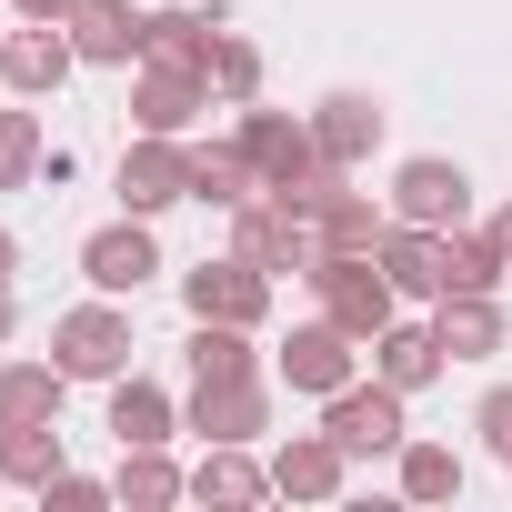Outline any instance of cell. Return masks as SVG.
I'll return each mask as SVG.
<instances>
[{"label":"cell","instance_id":"obj_5","mask_svg":"<svg viewBox=\"0 0 512 512\" xmlns=\"http://www.w3.org/2000/svg\"><path fill=\"white\" fill-rule=\"evenodd\" d=\"M322 432H332L342 452H402V442H412V422H402V392H392V382H342V392H332V412H322Z\"/></svg>","mask_w":512,"mask_h":512},{"label":"cell","instance_id":"obj_37","mask_svg":"<svg viewBox=\"0 0 512 512\" xmlns=\"http://www.w3.org/2000/svg\"><path fill=\"white\" fill-rule=\"evenodd\" d=\"M492 241H502V262H512V211H492Z\"/></svg>","mask_w":512,"mask_h":512},{"label":"cell","instance_id":"obj_9","mask_svg":"<svg viewBox=\"0 0 512 512\" xmlns=\"http://www.w3.org/2000/svg\"><path fill=\"white\" fill-rule=\"evenodd\" d=\"M462 211H472V181H462V161H402V181H392V221L452 231Z\"/></svg>","mask_w":512,"mask_h":512},{"label":"cell","instance_id":"obj_20","mask_svg":"<svg viewBox=\"0 0 512 512\" xmlns=\"http://www.w3.org/2000/svg\"><path fill=\"white\" fill-rule=\"evenodd\" d=\"M201 91H211L201 71H171V61H151V71L131 81V121H141V131H181V121L201 111Z\"/></svg>","mask_w":512,"mask_h":512},{"label":"cell","instance_id":"obj_31","mask_svg":"<svg viewBox=\"0 0 512 512\" xmlns=\"http://www.w3.org/2000/svg\"><path fill=\"white\" fill-rule=\"evenodd\" d=\"M41 171V121L31 111H0V191H21Z\"/></svg>","mask_w":512,"mask_h":512},{"label":"cell","instance_id":"obj_16","mask_svg":"<svg viewBox=\"0 0 512 512\" xmlns=\"http://www.w3.org/2000/svg\"><path fill=\"white\" fill-rule=\"evenodd\" d=\"M372 262L392 272V292H412V302H442V231H422V221H392Z\"/></svg>","mask_w":512,"mask_h":512},{"label":"cell","instance_id":"obj_4","mask_svg":"<svg viewBox=\"0 0 512 512\" xmlns=\"http://www.w3.org/2000/svg\"><path fill=\"white\" fill-rule=\"evenodd\" d=\"M51 352H61V372H71V382H121V362H131V322H121L111 302L61 312V322H51Z\"/></svg>","mask_w":512,"mask_h":512},{"label":"cell","instance_id":"obj_34","mask_svg":"<svg viewBox=\"0 0 512 512\" xmlns=\"http://www.w3.org/2000/svg\"><path fill=\"white\" fill-rule=\"evenodd\" d=\"M472 432H482V442H492V452L512 462V392H482V412H472Z\"/></svg>","mask_w":512,"mask_h":512},{"label":"cell","instance_id":"obj_33","mask_svg":"<svg viewBox=\"0 0 512 512\" xmlns=\"http://www.w3.org/2000/svg\"><path fill=\"white\" fill-rule=\"evenodd\" d=\"M41 502H51V512H101V502H111V482H91V472H51V482H41Z\"/></svg>","mask_w":512,"mask_h":512},{"label":"cell","instance_id":"obj_8","mask_svg":"<svg viewBox=\"0 0 512 512\" xmlns=\"http://www.w3.org/2000/svg\"><path fill=\"white\" fill-rule=\"evenodd\" d=\"M302 211H312V231H322V251H382V231H392V211L382 201H362L342 171H322L312 191H292Z\"/></svg>","mask_w":512,"mask_h":512},{"label":"cell","instance_id":"obj_26","mask_svg":"<svg viewBox=\"0 0 512 512\" xmlns=\"http://www.w3.org/2000/svg\"><path fill=\"white\" fill-rule=\"evenodd\" d=\"M191 492H201V502H262V492H272V472L251 462L241 442H211V452H201V472H191Z\"/></svg>","mask_w":512,"mask_h":512},{"label":"cell","instance_id":"obj_7","mask_svg":"<svg viewBox=\"0 0 512 512\" xmlns=\"http://www.w3.org/2000/svg\"><path fill=\"white\" fill-rule=\"evenodd\" d=\"M171 201H191V151L171 141V131H141L131 151H121V211H171Z\"/></svg>","mask_w":512,"mask_h":512},{"label":"cell","instance_id":"obj_28","mask_svg":"<svg viewBox=\"0 0 512 512\" xmlns=\"http://www.w3.org/2000/svg\"><path fill=\"white\" fill-rule=\"evenodd\" d=\"M111 492H121L131 512H161V502H181L191 482H181V472L161 462V442H141V452H121V482H111Z\"/></svg>","mask_w":512,"mask_h":512},{"label":"cell","instance_id":"obj_35","mask_svg":"<svg viewBox=\"0 0 512 512\" xmlns=\"http://www.w3.org/2000/svg\"><path fill=\"white\" fill-rule=\"evenodd\" d=\"M21 21H71V0H11Z\"/></svg>","mask_w":512,"mask_h":512},{"label":"cell","instance_id":"obj_14","mask_svg":"<svg viewBox=\"0 0 512 512\" xmlns=\"http://www.w3.org/2000/svg\"><path fill=\"white\" fill-rule=\"evenodd\" d=\"M262 422H272V392L251 382V372L241 382H201V402H191V432L201 442H251Z\"/></svg>","mask_w":512,"mask_h":512},{"label":"cell","instance_id":"obj_12","mask_svg":"<svg viewBox=\"0 0 512 512\" xmlns=\"http://www.w3.org/2000/svg\"><path fill=\"white\" fill-rule=\"evenodd\" d=\"M71 61H81V51H71V31H61V21H31V31L0 41V81L31 91V101H41V91H61V81H71Z\"/></svg>","mask_w":512,"mask_h":512},{"label":"cell","instance_id":"obj_30","mask_svg":"<svg viewBox=\"0 0 512 512\" xmlns=\"http://www.w3.org/2000/svg\"><path fill=\"white\" fill-rule=\"evenodd\" d=\"M402 492L412 502H452L462 492V452L452 442H402Z\"/></svg>","mask_w":512,"mask_h":512},{"label":"cell","instance_id":"obj_22","mask_svg":"<svg viewBox=\"0 0 512 512\" xmlns=\"http://www.w3.org/2000/svg\"><path fill=\"white\" fill-rule=\"evenodd\" d=\"M442 362H452V352H442V332H412V322L372 332V372H382L392 392H422V382H432Z\"/></svg>","mask_w":512,"mask_h":512},{"label":"cell","instance_id":"obj_32","mask_svg":"<svg viewBox=\"0 0 512 512\" xmlns=\"http://www.w3.org/2000/svg\"><path fill=\"white\" fill-rule=\"evenodd\" d=\"M211 81H221L231 101H251V91H262V51H251V41H221V51H211Z\"/></svg>","mask_w":512,"mask_h":512},{"label":"cell","instance_id":"obj_18","mask_svg":"<svg viewBox=\"0 0 512 512\" xmlns=\"http://www.w3.org/2000/svg\"><path fill=\"white\" fill-rule=\"evenodd\" d=\"M71 51L81 61H131L141 51V11H131V0H71Z\"/></svg>","mask_w":512,"mask_h":512},{"label":"cell","instance_id":"obj_3","mask_svg":"<svg viewBox=\"0 0 512 512\" xmlns=\"http://www.w3.org/2000/svg\"><path fill=\"white\" fill-rule=\"evenodd\" d=\"M241 151H251V171H262V191H312L332 161H322V141H312V121H292V111H241Z\"/></svg>","mask_w":512,"mask_h":512},{"label":"cell","instance_id":"obj_2","mask_svg":"<svg viewBox=\"0 0 512 512\" xmlns=\"http://www.w3.org/2000/svg\"><path fill=\"white\" fill-rule=\"evenodd\" d=\"M312 292H322V312L352 332V342H372V332H392V272H372V251H322L312 262Z\"/></svg>","mask_w":512,"mask_h":512},{"label":"cell","instance_id":"obj_19","mask_svg":"<svg viewBox=\"0 0 512 512\" xmlns=\"http://www.w3.org/2000/svg\"><path fill=\"white\" fill-rule=\"evenodd\" d=\"M191 201H211V211L262 201V171H251V151H241V141H201V151H191Z\"/></svg>","mask_w":512,"mask_h":512},{"label":"cell","instance_id":"obj_6","mask_svg":"<svg viewBox=\"0 0 512 512\" xmlns=\"http://www.w3.org/2000/svg\"><path fill=\"white\" fill-rule=\"evenodd\" d=\"M181 302H191V322H241V332H251V322L272 312V272L231 251V262H201V272L181 282Z\"/></svg>","mask_w":512,"mask_h":512},{"label":"cell","instance_id":"obj_36","mask_svg":"<svg viewBox=\"0 0 512 512\" xmlns=\"http://www.w3.org/2000/svg\"><path fill=\"white\" fill-rule=\"evenodd\" d=\"M11 272H21V241H11V231H0V282H11Z\"/></svg>","mask_w":512,"mask_h":512},{"label":"cell","instance_id":"obj_29","mask_svg":"<svg viewBox=\"0 0 512 512\" xmlns=\"http://www.w3.org/2000/svg\"><path fill=\"white\" fill-rule=\"evenodd\" d=\"M241 372H251L241 322H191V382H241Z\"/></svg>","mask_w":512,"mask_h":512},{"label":"cell","instance_id":"obj_21","mask_svg":"<svg viewBox=\"0 0 512 512\" xmlns=\"http://www.w3.org/2000/svg\"><path fill=\"white\" fill-rule=\"evenodd\" d=\"M442 352L452 362H492L502 352V312H492V292H442Z\"/></svg>","mask_w":512,"mask_h":512},{"label":"cell","instance_id":"obj_11","mask_svg":"<svg viewBox=\"0 0 512 512\" xmlns=\"http://www.w3.org/2000/svg\"><path fill=\"white\" fill-rule=\"evenodd\" d=\"M282 382H292V392H322V402H332V392L352 382V332H342L332 312H322V322H302V332L282 342Z\"/></svg>","mask_w":512,"mask_h":512},{"label":"cell","instance_id":"obj_1","mask_svg":"<svg viewBox=\"0 0 512 512\" xmlns=\"http://www.w3.org/2000/svg\"><path fill=\"white\" fill-rule=\"evenodd\" d=\"M231 251H241V262H262V272H302V282H312L322 231H312V211H302V201L262 191V201H241V211H231Z\"/></svg>","mask_w":512,"mask_h":512},{"label":"cell","instance_id":"obj_10","mask_svg":"<svg viewBox=\"0 0 512 512\" xmlns=\"http://www.w3.org/2000/svg\"><path fill=\"white\" fill-rule=\"evenodd\" d=\"M81 272H91V292H141V282L161 272V241H151L141 211H131V221H111V231L81 241Z\"/></svg>","mask_w":512,"mask_h":512},{"label":"cell","instance_id":"obj_13","mask_svg":"<svg viewBox=\"0 0 512 512\" xmlns=\"http://www.w3.org/2000/svg\"><path fill=\"white\" fill-rule=\"evenodd\" d=\"M342 462H352V452H342L332 432H292V442L272 452V492H292V502H332V492H342Z\"/></svg>","mask_w":512,"mask_h":512},{"label":"cell","instance_id":"obj_27","mask_svg":"<svg viewBox=\"0 0 512 512\" xmlns=\"http://www.w3.org/2000/svg\"><path fill=\"white\" fill-rule=\"evenodd\" d=\"M51 472H61V432L51 422H11V432H0V482H31L41 492Z\"/></svg>","mask_w":512,"mask_h":512},{"label":"cell","instance_id":"obj_25","mask_svg":"<svg viewBox=\"0 0 512 512\" xmlns=\"http://www.w3.org/2000/svg\"><path fill=\"white\" fill-rule=\"evenodd\" d=\"M502 272H512V262H502L492 231H462V221L442 231V292H492Z\"/></svg>","mask_w":512,"mask_h":512},{"label":"cell","instance_id":"obj_15","mask_svg":"<svg viewBox=\"0 0 512 512\" xmlns=\"http://www.w3.org/2000/svg\"><path fill=\"white\" fill-rule=\"evenodd\" d=\"M312 141H322V161H332V171L372 161V141H382V101H362V91H332V101L312 111Z\"/></svg>","mask_w":512,"mask_h":512},{"label":"cell","instance_id":"obj_38","mask_svg":"<svg viewBox=\"0 0 512 512\" xmlns=\"http://www.w3.org/2000/svg\"><path fill=\"white\" fill-rule=\"evenodd\" d=\"M11 322H21V312H11V282H0V342H11Z\"/></svg>","mask_w":512,"mask_h":512},{"label":"cell","instance_id":"obj_24","mask_svg":"<svg viewBox=\"0 0 512 512\" xmlns=\"http://www.w3.org/2000/svg\"><path fill=\"white\" fill-rule=\"evenodd\" d=\"M61 362H11V372H0V432H11V422H61Z\"/></svg>","mask_w":512,"mask_h":512},{"label":"cell","instance_id":"obj_23","mask_svg":"<svg viewBox=\"0 0 512 512\" xmlns=\"http://www.w3.org/2000/svg\"><path fill=\"white\" fill-rule=\"evenodd\" d=\"M111 432H121V452L171 442V392H161V382H141V372H121V382H111Z\"/></svg>","mask_w":512,"mask_h":512},{"label":"cell","instance_id":"obj_17","mask_svg":"<svg viewBox=\"0 0 512 512\" xmlns=\"http://www.w3.org/2000/svg\"><path fill=\"white\" fill-rule=\"evenodd\" d=\"M211 51H221V31L201 11H141V61H171V71L211 81Z\"/></svg>","mask_w":512,"mask_h":512}]
</instances>
